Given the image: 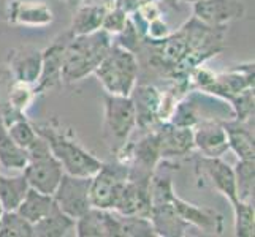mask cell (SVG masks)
Wrapping results in <instances>:
<instances>
[{
  "mask_svg": "<svg viewBox=\"0 0 255 237\" xmlns=\"http://www.w3.org/2000/svg\"><path fill=\"white\" fill-rule=\"evenodd\" d=\"M35 96L37 95L33 92V85L14 81L13 87L10 89V101H8V104H11L17 111L25 112Z\"/></svg>",
  "mask_w": 255,
  "mask_h": 237,
  "instance_id": "d6a6232c",
  "label": "cell"
},
{
  "mask_svg": "<svg viewBox=\"0 0 255 237\" xmlns=\"http://www.w3.org/2000/svg\"><path fill=\"white\" fill-rule=\"evenodd\" d=\"M135 128L136 116L130 96L105 93V138L111 152L124 147Z\"/></svg>",
  "mask_w": 255,
  "mask_h": 237,
  "instance_id": "5b68a950",
  "label": "cell"
},
{
  "mask_svg": "<svg viewBox=\"0 0 255 237\" xmlns=\"http://www.w3.org/2000/svg\"><path fill=\"white\" fill-rule=\"evenodd\" d=\"M33 127L41 138L46 139L52 155L62 164V168L67 174L81 175V177H92L103 164L99 158H95L83 146L78 144L75 139L64 133L60 127L52 124H38Z\"/></svg>",
  "mask_w": 255,
  "mask_h": 237,
  "instance_id": "7a4b0ae2",
  "label": "cell"
},
{
  "mask_svg": "<svg viewBox=\"0 0 255 237\" xmlns=\"http://www.w3.org/2000/svg\"><path fill=\"white\" fill-rule=\"evenodd\" d=\"M236 198L246 203H254V179H255V160H238L233 168Z\"/></svg>",
  "mask_w": 255,
  "mask_h": 237,
  "instance_id": "484cf974",
  "label": "cell"
},
{
  "mask_svg": "<svg viewBox=\"0 0 255 237\" xmlns=\"http://www.w3.org/2000/svg\"><path fill=\"white\" fill-rule=\"evenodd\" d=\"M107 11L108 8L99 5H78L72 19V37H81L100 30Z\"/></svg>",
  "mask_w": 255,
  "mask_h": 237,
  "instance_id": "603a6c76",
  "label": "cell"
},
{
  "mask_svg": "<svg viewBox=\"0 0 255 237\" xmlns=\"http://www.w3.org/2000/svg\"><path fill=\"white\" fill-rule=\"evenodd\" d=\"M193 146L203 154V157L221 158L228 147V139L222 122L217 120H201L193 127Z\"/></svg>",
  "mask_w": 255,
  "mask_h": 237,
  "instance_id": "4fadbf2b",
  "label": "cell"
},
{
  "mask_svg": "<svg viewBox=\"0 0 255 237\" xmlns=\"http://www.w3.org/2000/svg\"><path fill=\"white\" fill-rule=\"evenodd\" d=\"M29 182L24 174L2 175L0 174V204L3 210H16L29 191Z\"/></svg>",
  "mask_w": 255,
  "mask_h": 237,
  "instance_id": "cb8c5ba5",
  "label": "cell"
},
{
  "mask_svg": "<svg viewBox=\"0 0 255 237\" xmlns=\"http://www.w3.org/2000/svg\"><path fill=\"white\" fill-rule=\"evenodd\" d=\"M25 151L29 155V163L22 169V174L27 179L29 187L52 196L65 172L62 164L52 155L46 139L40 135Z\"/></svg>",
  "mask_w": 255,
  "mask_h": 237,
  "instance_id": "277c9868",
  "label": "cell"
},
{
  "mask_svg": "<svg viewBox=\"0 0 255 237\" xmlns=\"http://www.w3.org/2000/svg\"><path fill=\"white\" fill-rule=\"evenodd\" d=\"M67 2H68V6L70 8H76L78 5H81L83 0H67Z\"/></svg>",
  "mask_w": 255,
  "mask_h": 237,
  "instance_id": "74e56055",
  "label": "cell"
},
{
  "mask_svg": "<svg viewBox=\"0 0 255 237\" xmlns=\"http://www.w3.org/2000/svg\"><path fill=\"white\" fill-rule=\"evenodd\" d=\"M52 206H54V199H52L51 195H45V193H41V191L29 188L27 195L24 196L22 203L16 210L25 218V220L33 225L38 220H41V218L52 209Z\"/></svg>",
  "mask_w": 255,
  "mask_h": 237,
  "instance_id": "d4e9b609",
  "label": "cell"
},
{
  "mask_svg": "<svg viewBox=\"0 0 255 237\" xmlns=\"http://www.w3.org/2000/svg\"><path fill=\"white\" fill-rule=\"evenodd\" d=\"M233 117L240 122H254V89H246L228 100Z\"/></svg>",
  "mask_w": 255,
  "mask_h": 237,
  "instance_id": "4dcf8cb0",
  "label": "cell"
},
{
  "mask_svg": "<svg viewBox=\"0 0 255 237\" xmlns=\"http://www.w3.org/2000/svg\"><path fill=\"white\" fill-rule=\"evenodd\" d=\"M225 128L228 147L238 155V160H255V139L254 130L249 122L240 120H222Z\"/></svg>",
  "mask_w": 255,
  "mask_h": 237,
  "instance_id": "d6986e66",
  "label": "cell"
},
{
  "mask_svg": "<svg viewBox=\"0 0 255 237\" xmlns=\"http://www.w3.org/2000/svg\"><path fill=\"white\" fill-rule=\"evenodd\" d=\"M170 33H171L170 27L166 25V22H163L162 16H160V17H155V19H152L147 24L144 40H151V41L163 40L165 37H168Z\"/></svg>",
  "mask_w": 255,
  "mask_h": 237,
  "instance_id": "e575fe53",
  "label": "cell"
},
{
  "mask_svg": "<svg viewBox=\"0 0 255 237\" xmlns=\"http://www.w3.org/2000/svg\"><path fill=\"white\" fill-rule=\"evenodd\" d=\"M170 203L173 204L174 210L179 214L182 220H186L190 226L198 228V230L206 231V233H216V234L222 233L224 218H222V215H219L216 210L187 203V201L181 199L178 195H176L174 190L170 195Z\"/></svg>",
  "mask_w": 255,
  "mask_h": 237,
  "instance_id": "9a60e30c",
  "label": "cell"
},
{
  "mask_svg": "<svg viewBox=\"0 0 255 237\" xmlns=\"http://www.w3.org/2000/svg\"><path fill=\"white\" fill-rule=\"evenodd\" d=\"M233 206L235 214V236L238 237H254L255 234V210L254 203L236 199Z\"/></svg>",
  "mask_w": 255,
  "mask_h": 237,
  "instance_id": "f1b7e54d",
  "label": "cell"
},
{
  "mask_svg": "<svg viewBox=\"0 0 255 237\" xmlns=\"http://www.w3.org/2000/svg\"><path fill=\"white\" fill-rule=\"evenodd\" d=\"M130 98L135 106L136 127L141 130L155 128L160 124V101L162 92L154 85H138L130 93Z\"/></svg>",
  "mask_w": 255,
  "mask_h": 237,
  "instance_id": "5bb4252c",
  "label": "cell"
},
{
  "mask_svg": "<svg viewBox=\"0 0 255 237\" xmlns=\"http://www.w3.org/2000/svg\"><path fill=\"white\" fill-rule=\"evenodd\" d=\"M119 215V237H155L151 218L141 215Z\"/></svg>",
  "mask_w": 255,
  "mask_h": 237,
  "instance_id": "4316f807",
  "label": "cell"
},
{
  "mask_svg": "<svg viewBox=\"0 0 255 237\" xmlns=\"http://www.w3.org/2000/svg\"><path fill=\"white\" fill-rule=\"evenodd\" d=\"M181 3H190V5H193V3H197V2H201V0H179Z\"/></svg>",
  "mask_w": 255,
  "mask_h": 237,
  "instance_id": "f35d334b",
  "label": "cell"
},
{
  "mask_svg": "<svg viewBox=\"0 0 255 237\" xmlns=\"http://www.w3.org/2000/svg\"><path fill=\"white\" fill-rule=\"evenodd\" d=\"M128 16H130L128 13H126L124 10H121L118 6L108 8V11L105 14L103 22H102V30H105L107 33H110L111 37H114V35H118L126 27Z\"/></svg>",
  "mask_w": 255,
  "mask_h": 237,
  "instance_id": "836d02e7",
  "label": "cell"
},
{
  "mask_svg": "<svg viewBox=\"0 0 255 237\" xmlns=\"http://www.w3.org/2000/svg\"><path fill=\"white\" fill-rule=\"evenodd\" d=\"M130 166L126 163H103L91 177V204L97 209L113 210L119 193L128 179Z\"/></svg>",
  "mask_w": 255,
  "mask_h": 237,
  "instance_id": "8992f818",
  "label": "cell"
},
{
  "mask_svg": "<svg viewBox=\"0 0 255 237\" xmlns=\"http://www.w3.org/2000/svg\"><path fill=\"white\" fill-rule=\"evenodd\" d=\"M113 43L130 51V52H133V54H136L138 51H141V48L144 45V37H143V33L136 29V25L133 24V21H131L130 16H128V21L126 24V27L122 29L118 35H114Z\"/></svg>",
  "mask_w": 255,
  "mask_h": 237,
  "instance_id": "f546056e",
  "label": "cell"
},
{
  "mask_svg": "<svg viewBox=\"0 0 255 237\" xmlns=\"http://www.w3.org/2000/svg\"><path fill=\"white\" fill-rule=\"evenodd\" d=\"M198 164L206 172L214 188L219 193H222L230 201V204H233L238 199L236 198V183H235L233 168H230L221 158H209V157H201L198 160Z\"/></svg>",
  "mask_w": 255,
  "mask_h": 237,
  "instance_id": "ac0fdd59",
  "label": "cell"
},
{
  "mask_svg": "<svg viewBox=\"0 0 255 237\" xmlns=\"http://www.w3.org/2000/svg\"><path fill=\"white\" fill-rule=\"evenodd\" d=\"M2 215H3V207L0 204V222H2Z\"/></svg>",
  "mask_w": 255,
  "mask_h": 237,
  "instance_id": "ab89813d",
  "label": "cell"
},
{
  "mask_svg": "<svg viewBox=\"0 0 255 237\" xmlns=\"http://www.w3.org/2000/svg\"><path fill=\"white\" fill-rule=\"evenodd\" d=\"M157 143H159L160 158H173L189 155L195 146H193V128L179 127L171 122H160V127L155 128Z\"/></svg>",
  "mask_w": 255,
  "mask_h": 237,
  "instance_id": "30bf717a",
  "label": "cell"
},
{
  "mask_svg": "<svg viewBox=\"0 0 255 237\" xmlns=\"http://www.w3.org/2000/svg\"><path fill=\"white\" fill-rule=\"evenodd\" d=\"M75 231L80 237H119V215L110 209L91 207L76 218Z\"/></svg>",
  "mask_w": 255,
  "mask_h": 237,
  "instance_id": "8fae6325",
  "label": "cell"
},
{
  "mask_svg": "<svg viewBox=\"0 0 255 237\" xmlns=\"http://www.w3.org/2000/svg\"><path fill=\"white\" fill-rule=\"evenodd\" d=\"M152 177L154 175L130 172L122 187L113 210L121 215H151L152 209Z\"/></svg>",
  "mask_w": 255,
  "mask_h": 237,
  "instance_id": "52a82bcc",
  "label": "cell"
},
{
  "mask_svg": "<svg viewBox=\"0 0 255 237\" xmlns=\"http://www.w3.org/2000/svg\"><path fill=\"white\" fill-rule=\"evenodd\" d=\"M27 163V151L19 144H16L3 125L2 119H0V166L8 171H22Z\"/></svg>",
  "mask_w": 255,
  "mask_h": 237,
  "instance_id": "7402d4cb",
  "label": "cell"
},
{
  "mask_svg": "<svg viewBox=\"0 0 255 237\" xmlns=\"http://www.w3.org/2000/svg\"><path fill=\"white\" fill-rule=\"evenodd\" d=\"M111 46L113 37L102 29L89 35L72 37L65 45L62 82L73 84L92 75Z\"/></svg>",
  "mask_w": 255,
  "mask_h": 237,
  "instance_id": "6da1fadb",
  "label": "cell"
},
{
  "mask_svg": "<svg viewBox=\"0 0 255 237\" xmlns=\"http://www.w3.org/2000/svg\"><path fill=\"white\" fill-rule=\"evenodd\" d=\"M6 130H8V133H10V136L16 141V144H19L24 149H27L35 141V138L38 136V133L35 131L33 124H30V122L25 119V116L21 119H16L10 125H6Z\"/></svg>",
  "mask_w": 255,
  "mask_h": 237,
  "instance_id": "1f68e13d",
  "label": "cell"
},
{
  "mask_svg": "<svg viewBox=\"0 0 255 237\" xmlns=\"http://www.w3.org/2000/svg\"><path fill=\"white\" fill-rule=\"evenodd\" d=\"M193 17L213 27H227L246 14L243 0H201L193 3Z\"/></svg>",
  "mask_w": 255,
  "mask_h": 237,
  "instance_id": "9c48e42d",
  "label": "cell"
},
{
  "mask_svg": "<svg viewBox=\"0 0 255 237\" xmlns=\"http://www.w3.org/2000/svg\"><path fill=\"white\" fill-rule=\"evenodd\" d=\"M67 43L56 41L45 51H41V70L37 84L33 85L35 95L45 93L59 84H62V64Z\"/></svg>",
  "mask_w": 255,
  "mask_h": 237,
  "instance_id": "2e32d148",
  "label": "cell"
},
{
  "mask_svg": "<svg viewBox=\"0 0 255 237\" xmlns=\"http://www.w3.org/2000/svg\"><path fill=\"white\" fill-rule=\"evenodd\" d=\"M159 2H162V3H166L168 6H173V8H176V5H178L179 0H159Z\"/></svg>",
  "mask_w": 255,
  "mask_h": 237,
  "instance_id": "8d00e7d4",
  "label": "cell"
},
{
  "mask_svg": "<svg viewBox=\"0 0 255 237\" xmlns=\"http://www.w3.org/2000/svg\"><path fill=\"white\" fill-rule=\"evenodd\" d=\"M246 89H254V64L241 65L227 73L216 75L214 81L201 92L228 101Z\"/></svg>",
  "mask_w": 255,
  "mask_h": 237,
  "instance_id": "7c38bea8",
  "label": "cell"
},
{
  "mask_svg": "<svg viewBox=\"0 0 255 237\" xmlns=\"http://www.w3.org/2000/svg\"><path fill=\"white\" fill-rule=\"evenodd\" d=\"M81 3H86V5H99V6H105V8H111L114 5V0H83Z\"/></svg>",
  "mask_w": 255,
  "mask_h": 237,
  "instance_id": "d590c367",
  "label": "cell"
},
{
  "mask_svg": "<svg viewBox=\"0 0 255 237\" xmlns=\"http://www.w3.org/2000/svg\"><path fill=\"white\" fill-rule=\"evenodd\" d=\"M138 70L139 64L136 54L113 43L108 54L95 68L94 75L107 93L130 96L138 82Z\"/></svg>",
  "mask_w": 255,
  "mask_h": 237,
  "instance_id": "3957f363",
  "label": "cell"
},
{
  "mask_svg": "<svg viewBox=\"0 0 255 237\" xmlns=\"http://www.w3.org/2000/svg\"><path fill=\"white\" fill-rule=\"evenodd\" d=\"M10 70L14 81L35 85L41 70L40 51H13L10 52Z\"/></svg>",
  "mask_w": 255,
  "mask_h": 237,
  "instance_id": "ffe728a7",
  "label": "cell"
},
{
  "mask_svg": "<svg viewBox=\"0 0 255 237\" xmlns=\"http://www.w3.org/2000/svg\"><path fill=\"white\" fill-rule=\"evenodd\" d=\"M89 190L91 177L64 172L54 195H52V199L62 212L76 220L92 207Z\"/></svg>",
  "mask_w": 255,
  "mask_h": 237,
  "instance_id": "ba28073f",
  "label": "cell"
},
{
  "mask_svg": "<svg viewBox=\"0 0 255 237\" xmlns=\"http://www.w3.org/2000/svg\"><path fill=\"white\" fill-rule=\"evenodd\" d=\"M76 220L62 212L54 203L49 212L33 223V236L37 237H65L75 231Z\"/></svg>",
  "mask_w": 255,
  "mask_h": 237,
  "instance_id": "44dd1931",
  "label": "cell"
},
{
  "mask_svg": "<svg viewBox=\"0 0 255 237\" xmlns=\"http://www.w3.org/2000/svg\"><path fill=\"white\" fill-rule=\"evenodd\" d=\"M8 19L11 24L24 27H46L54 21V13L43 2L14 0L8 5Z\"/></svg>",
  "mask_w": 255,
  "mask_h": 237,
  "instance_id": "e0dca14e",
  "label": "cell"
},
{
  "mask_svg": "<svg viewBox=\"0 0 255 237\" xmlns=\"http://www.w3.org/2000/svg\"><path fill=\"white\" fill-rule=\"evenodd\" d=\"M0 237H33V225L25 220L17 210H3Z\"/></svg>",
  "mask_w": 255,
  "mask_h": 237,
  "instance_id": "83f0119b",
  "label": "cell"
}]
</instances>
